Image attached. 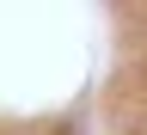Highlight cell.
Instances as JSON below:
<instances>
[{
    "mask_svg": "<svg viewBox=\"0 0 147 135\" xmlns=\"http://www.w3.org/2000/svg\"><path fill=\"white\" fill-rule=\"evenodd\" d=\"M135 135H147V117H141V129H135Z\"/></svg>",
    "mask_w": 147,
    "mask_h": 135,
    "instance_id": "obj_1",
    "label": "cell"
}]
</instances>
